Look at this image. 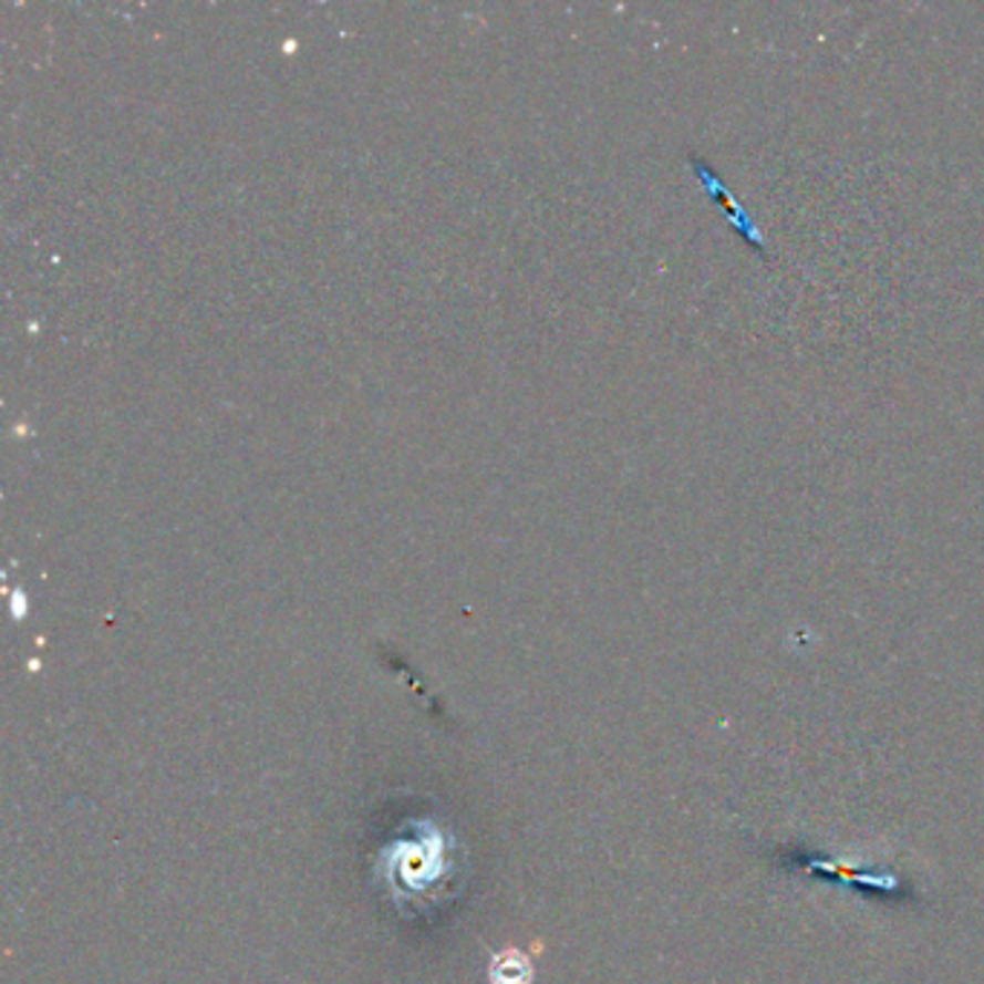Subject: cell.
Wrapping results in <instances>:
<instances>
[{"label":"cell","mask_w":984,"mask_h":984,"mask_svg":"<svg viewBox=\"0 0 984 984\" xmlns=\"http://www.w3.org/2000/svg\"><path fill=\"white\" fill-rule=\"evenodd\" d=\"M531 976L529 959L517 950L497 955L491 964V984H531Z\"/></svg>","instance_id":"obj_1"}]
</instances>
